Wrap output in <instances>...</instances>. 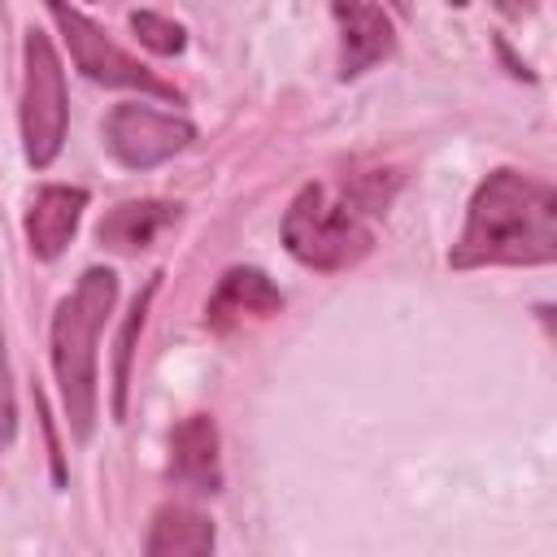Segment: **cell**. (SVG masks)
Wrapping results in <instances>:
<instances>
[{
  "mask_svg": "<svg viewBox=\"0 0 557 557\" xmlns=\"http://www.w3.org/2000/svg\"><path fill=\"white\" fill-rule=\"evenodd\" d=\"M44 4H48L52 22H57V30H61L70 57H74V65H78L91 83H104V87H131V91H144V96L178 100L174 83L157 78L148 65H139L131 52H122V48L91 22V17H83L74 4H65V0H44Z\"/></svg>",
  "mask_w": 557,
  "mask_h": 557,
  "instance_id": "cell-5",
  "label": "cell"
},
{
  "mask_svg": "<svg viewBox=\"0 0 557 557\" xmlns=\"http://www.w3.org/2000/svg\"><path fill=\"white\" fill-rule=\"evenodd\" d=\"M157 287H161V274H152V278L144 283V292L131 300V313H126V322H122V331H117V352H113V418H117V422L126 418V387H131L135 335L144 331V318H148V305H152Z\"/></svg>",
  "mask_w": 557,
  "mask_h": 557,
  "instance_id": "cell-13",
  "label": "cell"
},
{
  "mask_svg": "<svg viewBox=\"0 0 557 557\" xmlns=\"http://www.w3.org/2000/svg\"><path fill=\"white\" fill-rule=\"evenodd\" d=\"M196 139V126L174 113H157L139 100L113 104L104 117V148L126 165V170H152L183 152Z\"/></svg>",
  "mask_w": 557,
  "mask_h": 557,
  "instance_id": "cell-6",
  "label": "cell"
},
{
  "mask_svg": "<svg viewBox=\"0 0 557 557\" xmlns=\"http://www.w3.org/2000/svg\"><path fill=\"white\" fill-rule=\"evenodd\" d=\"M17 435V400H13V374L4 357V331H0V448H9Z\"/></svg>",
  "mask_w": 557,
  "mask_h": 557,
  "instance_id": "cell-15",
  "label": "cell"
},
{
  "mask_svg": "<svg viewBox=\"0 0 557 557\" xmlns=\"http://www.w3.org/2000/svg\"><path fill=\"white\" fill-rule=\"evenodd\" d=\"M83 209H87V191L83 187H70V183L39 187L30 209H26V244H30V252L39 261H57L70 248Z\"/></svg>",
  "mask_w": 557,
  "mask_h": 557,
  "instance_id": "cell-9",
  "label": "cell"
},
{
  "mask_svg": "<svg viewBox=\"0 0 557 557\" xmlns=\"http://www.w3.org/2000/svg\"><path fill=\"white\" fill-rule=\"evenodd\" d=\"M65 70L44 30H26L22 39V148L35 170H48L65 144Z\"/></svg>",
  "mask_w": 557,
  "mask_h": 557,
  "instance_id": "cell-4",
  "label": "cell"
},
{
  "mask_svg": "<svg viewBox=\"0 0 557 557\" xmlns=\"http://www.w3.org/2000/svg\"><path fill=\"white\" fill-rule=\"evenodd\" d=\"M339 22V78H357L396 52V30L387 13L370 0H331Z\"/></svg>",
  "mask_w": 557,
  "mask_h": 557,
  "instance_id": "cell-7",
  "label": "cell"
},
{
  "mask_svg": "<svg viewBox=\"0 0 557 557\" xmlns=\"http://www.w3.org/2000/svg\"><path fill=\"white\" fill-rule=\"evenodd\" d=\"M144 553L148 557H205L213 553V522L187 505H161L152 513Z\"/></svg>",
  "mask_w": 557,
  "mask_h": 557,
  "instance_id": "cell-12",
  "label": "cell"
},
{
  "mask_svg": "<svg viewBox=\"0 0 557 557\" xmlns=\"http://www.w3.org/2000/svg\"><path fill=\"white\" fill-rule=\"evenodd\" d=\"M170 474L200 492L213 496L222 492V457H218V426L209 413H191L170 431Z\"/></svg>",
  "mask_w": 557,
  "mask_h": 557,
  "instance_id": "cell-10",
  "label": "cell"
},
{
  "mask_svg": "<svg viewBox=\"0 0 557 557\" xmlns=\"http://www.w3.org/2000/svg\"><path fill=\"white\" fill-rule=\"evenodd\" d=\"M283 244L300 265L335 274L357 265L370 252L374 235L352 200H335L322 183H305L283 213Z\"/></svg>",
  "mask_w": 557,
  "mask_h": 557,
  "instance_id": "cell-3",
  "label": "cell"
},
{
  "mask_svg": "<svg viewBox=\"0 0 557 557\" xmlns=\"http://www.w3.org/2000/svg\"><path fill=\"white\" fill-rule=\"evenodd\" d=\"M392 4H396V9H400V13H409V0H392Z\"/></svg>",
  "mask_w": 557,
  "mask_h": 557,
  "instance_id": "cell-17",
  "label": "cell"
},
{
  "mask_svg": "<svg viewBox=\"0 0 557 557\" xmlns=\"http://www.w3.org/2000/svg\"><path fill=\"white\" fill-rule=\"evenodd\" d=\"M131 30H135V39H139L144 48H152L157 57H178L183 44H187V30H183L178 22L152 13V9H135V13H131Z\"/></svg>",
  "mask_w": 557,
  "mask_h": 557,
  "instance_id": "cell-14",
  "label": "cell"
},
{
  "mask_svg": "<svg viewBox=\"0 0 557 557\" xmlns=\"http://www.w3.org/2000/svg\"><path fill=\"white\" fill-rule=\"evenodd\" d=\"M117 274L113 270H83L74 292L52 313V374L61 387V409L74 440H91L96 426V339L113 313Z\"/></svg>",
  "mask_w": 557,
  "mask_h": 557,
  "instance_id": "cell-2",
  "label": "cell"
},
{
  "mask_svg": "<svg viewBox=\"0 0 557 557\" xmlns=\"http://www.w3.org/2000/svg\"><path fill=\"white\" fill-rule=\"evenodd\" d=\"M283 309V292L252 265H235L218 278L209 305H205V326L218 335H231L244 318H270Z\"/></svg>",
  "mask_w": 557,
  "mask_h": 557,
  "instance_id": "cell-8",
  "label": "cell"
},
{
  "mask_svg": "<svg viewBox=\"0 0 557 557\" xmlns=\"http://www.w3.org/2000/svg\"><path fill=\"white\" fill-rule=\"evenodd\" d=\"M178 222V205L170 200H126V205H113L100 226H96V239L117 252V257H131V252H144L165 226Z\"/></svg>",
  "mask_w": 557,
  "mask_h": 557,
  "instance_id": "cell-11",
  "label": "cell"
},
{
  "mask_svg": "<svg viewBox=\"0 0 557 557\" xmlns=\"http://www.w3.org/2000/svg\"><path fill=\"white\" fill-rule=\"evenodd\" d=\"M448 4H453V9H461V4H466V0H448Z\"/></svg>",
  "mask_w": 557,
  "mask_h": 557,
  "instance_id": "cell-18",
  "label": "cell"
},
{
  "mask_svg": "<svg viewBox=\"0 0 557 557\" xmlns=\"http://www.w3.org/2000/svg\"><path fill=\"white\" fill-rule=\"evenodd\" d=\"M505 17H527V13H535L540 9V0H492Z\"/></svg>",
  "mask_w": 557,
  "mask_h": 557,
  "instance_id": "cell-16",
  "label": "cell"
},
{
  "mask_svg": "<svg viewBox=\"0 0 557 557\" xmlns=\"http://www.w3.org/2000/svg\"><path fill=\"white\" fill-rule=\"evenodd\" d=\"M453 270L479 265H548L557 261V196L548 183L492 170L466 209L461 239L448 252Z\"/></svg>",
  "mask_w": 557,
  "mask_h": 557,
  "instance_id": "cell-1",
  "label": "cell"
}]
</instances>
